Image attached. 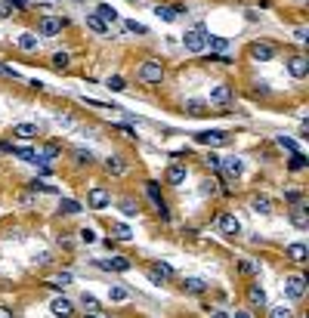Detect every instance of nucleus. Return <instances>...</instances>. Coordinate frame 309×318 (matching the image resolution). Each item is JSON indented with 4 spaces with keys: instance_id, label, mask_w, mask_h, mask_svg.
<instances>
[{
    "instance_id": "36",
    "label": "nucleus",
    "mask_w": 309,
    "mask_h": 318,
    "mask_svg": "<svg viewBox=\"0 0 309 318\" xmlns=\"http://www.w3.org/2000/svg\"><path fill=\"white\" fill-rule=\"evenodd\" d=\"M154 16H158V19H164V22H173V19H176L173 7H154Z\"/></svg>"
},
{
    "instance_id": "32",
    "label": "nucleus",
    "mask_w": 309,
    "mask_h": 318,
    "mask_svg": "<svg viewBox=\"0 0 309 318\" xmlns=\"http://www.w3.org/2000/svg\"><path fill=\"white\" fill-rule=\"evenodd\" d=\"M81 303H84L87 315H96V312H99V300H96L93 294H84V297H81Z\"/></svg>"
},
{
    "instance_id": "54",
    "label": "nucleus",
    "mask_w": 309,
    "mask_h": 318,
    "mask_svg": "<svg viewBox=\"0 0 309 318\" xmlns=\"http://www.w3.org/2000/svg\"><path fill=\"white\" fill-rule=\"evenodd\" d=\"M10 4H13V10H25V7L31 4V0H10Z\"/></svg>"
},
{
    "instance_id": "12",
    "label": "nucleus",
    "mask_w": 309,
    "mask_h": 318,
    "mask_svg": "<svg viewBox=\"0 0 309 318\" xmlns=\"http://www.w3.org/2000/svg\"><path fill=\"white\" fill-rule=\"evenodd\" d=\"M220 170H226V176H232V179H238L244 173V164H241V157H220Z\"/></svg>"
},
{
    "instance_id": "22",
    "label": "nucleus",
    "mask_w": 309,
    "mask_h": 318,
    "mask_svg": "<svg viewBox=\"0 0 309 318\" xmlns=\"http://www.w3.org/2000/svg\"><path fill=\"white\" fill-rule=\"evenodd\" d=\"M19 50H25V53H37V34L22 31V34H19Z\"/></svg>"
},
{
    "instance_id": "21",
    "label": "nucleus",
    "mask_w": 309,
    "mask_h": 318,
    "mask_svg": "<svg viewBox=\"0 0 309 318\" xmlns=\"http://www.w3.org/2000/svg\"><path fill=\"white\" fill-rule=\"evenodd\" d=\"M13 136H19V139H34V136H41V130H37V124H16V127H13Z\"/></svg>"
},
{
    "instance_id": "20",
    "label": "nucleus",
    "mask_w": 309,
    "mask_h": 318,
    "mask_svg": "<svg viewBox=\"0 0 309 318\" xmlns=\"http://www.w3.org/2000/svg\"><path fill=\"white\" fill-rule=\"evenodd\" d=\"M251 210L266 216V213H272V201H269L266 195H254V198H251Z\"/></svg>"
},
{
    "instance_id": "2",
    "label": "nucleus",
    "mask_w": 309,
    "mask_h": 318,
    "mask_svg": "<svg viewBox=\"0 0 309 318\" xmlns=\"http://www.w3.org/2000/svg\"><path fill=\"white\" fill-rule=\"evenodd\" d=\"M182 47H186L189 53H204V50H207V28H204V25H195L192 31H186Z\"/></svg>"
},
{
    "instance_id": "51",
    "label": "nucleus",
    "mask_w": 309,
    "mask_h": 318,
    "mask_svg": "<svg viewBox=\"0 0 309 318\" xmlns=\"http://www.w3.org/2000/svg\"><path fill=\"white\" fill-rule=\"evenodd\" d=\"M34 260H37V263H41V266H47V263H53V253H50V250H44V253H37Z\"/></svg>"
},
{
    "instance_id": "37",
    "label": "nucleus",
    "mask_w": 309,
    "mask_h": 318,
    "mask_svg": "<svg viewBox=\"0 0 309 318\" xmlns=\"http://www.w3.org/2000/svg\"><path fill=\"white\" fill-rule=\"evenodd\" d=\"M309 161H306V154L303 151H294V157H291V170H303Z\"/></svg>"
},
{
    "instance_id": "39",
    "label": "nucleus",
    "mask_w": 309,
    "mask_h": 318,
    "mask_svg": "<svg viewBox=\"0 0 309 318\" xmlns=\"http://www.w3.org/2000/svg\"><path fill=\"white\" fill-rule=\"evenodd\" d=\"M31 192H50V195H59L56 185H47V182H41V179H34V182H31Z\"/></svg>"
},
{
    "instance_id": "29",
    "label": "nucleus",
    "mask_w": 309,
    "mask_h": 318,
    "mask_svg": "<svg viewBox=\"0 0 309 318\" xmlns=\"http://www.w3.org/2000/svg\"><path fill=\"white\" fill-rule=\"evenodd\" d=\"M108 300L124 303V300H130V291H127V288H121V284H114V288H108Z\"/></svg>"
},
{
    "instance_id": "50",
    "label": "nucleus",
    "mask_w": 309,
    "mask_h": 318,
    "mask_svg": "<svg viewBox=\"0 0 309 318\" xmlns=\"http://www.w3.org/2000/svg\"><path fill=\"white\" fill-rule=\"evenodd\" d=\"M204 164H207L210 170H220V157H217V154H207V157H204Z\"/></svg>"
},
{
    "instance_id": "45",
    "label": "nucleus",
    "mask_w": 309,
    "mask_h": 318,
    "mask_svg": "<svg viewBox=\"0 0 309 318\" xmlns=\"http://www.w3.org/2000/svg\"><path fill=\"white\" fill-rule=\"evenodd\" d=\"M108 90L121 93V90H124V77H118V74H114V77H108Z\"/></svg>"
},
{
    "instance_id": "33",
    "label": "nucleus",
    "mask_w": 309,
    "mask_h": 318,
    "mask_svg": "<svg viewBox=\"0 0 309 318\" xmlns=\"http://www.w3.org/2000/svg\"><path fill=\"white\" fill-rule=\"evenodd\" d=\"M111 232H114V238H121V241H130V238H133V232H130L124 222H114V226H111Z\"/></svg>"
},
{
    "instance_id": "4",
    "label": "nucleus",
    "mask_w": 309,
    "mask_h": 318,
    "mask_svg": "<svg viewBox=\"0 0 309 318\" xmlns=\"http://www.w3.org/2000/svg\"><path fill=\"white\" fill-rule=\"evenodd\" d=\"M87 204H90V210H105V207L111 204L108 188H105V185H93V188L87 192Z\"/></svg>"
},
{
    "instance_id": "3",
    "label": "nucleus",
    "mask_w": 309,
    "mask_h": 318,
    "mask_svg": "<svg viewBox=\"0 0 309 318\" xmlns=\"http://www.w3.org/2000/svg\"><path fill=\"white\" fill-rule=\"evenodd\" d=\"M195 142H198V145H210V148H223V145H229L232 139H229V133H223V130H201V133L195 136Z\"/></svg>"
},
{
    "instance_id": "5",
    "label": "nucleus",
    "mask_w": 309,
    "mask_h": 318,
    "mask_svg": "<svg viewBox=\"0 0 309 318\" xmlns=\"http://www.w3.org/2000/svg\"><path fill=\"white\" fill-rule=\"evenodd\" d=\"M275 53H279V50H275L272 44H260V41H257V44H251V50H248V56H251L254 62H272V59H275Z\"/></svg>"
},
{
    "instance_id": "1",
    "label": "nucleus",
    "mask_w": 309,
    "mask_h": 318,
    "mask_svg": "<svg viewBox=\"0 0 309 318\" xmlns=\"http://www.w3.org/2000/svg\"><path fill=\"white\" fill-rule=\"evenodd\" d=\"M139 84H145V87H154V84H161L164 81V65L158 62V59H145L142 65H139Z\"/></svg>"
},
{
    "instance_id": "25",
    "label": "nucleus",
    "mask_w": 309,
    "mask_h": 318,
    "mask_svg": "<svg viewBox=\"0 0 309 318\" xmlns=\"http://www.w3.org/2000/svg\"><path fill=\"white\" fill-rule=\"evenodd\" d=\"M105 170H108V173H114V176H121V173L127 170L124 157H118V154H114V157H108V161H105Z\"/></svg>"
},
{
    "instance_id": "34",
    "label": "nucleus",
    "mask_w": 309,
    "mask_h": 318,
    "mask_svg": "<svg viewBox=\"0 0 309 318\" xmlns=\"http://www.w3.org/2000/svg\"><path fill=\"white\" fill-rule=\"evenodd\" d=\"M10 151H13L16 157H22V161H25V164H34V151H31V148H19V145H13Z\"/></svg>"
},
{
    "instance_id": "52",
    "label": "nucleus",
    "mask_w": 309,
    "mask_h": 318,
    "mask_svg": "<svg viewBox=\"0 0 309 318\" xmlns=\"http://www.w3.org/2000/svg\"><path fill=\"white\" fill-rule=\"evenodd\" d=\"M114 130H121V133H124V136H127V139H136V133H133V130H130V127H124V124H114Z\"/></svg>"
},
{
    "instance_id": "26",
    "label": "nucleus",
    "mask_w": 309,
    "mask_h": 318,
    "mask_svg": "<svg viewBox=\"0 0 309 318\" xmlns=\"http://www.w3.org/2000/svg\"><path fill=\"white\" fill-rule=\"evenodd\" d=\"M207 47H210L213 53H220V56H223V53L229 50V41H226V37H217V34H207Z\"/></svg>"
},
{
    "instance_id": "19",
    "label": "nucleus",
    "mask_w": 309,
    "mask_h": 318,
    "mask_svg": "<svg viewBox=\"0 0 309 318\" xmlns=\"http://www.w3.org/2000/svg\"><path fill=\"white\" fill-rule=\"evenodd\" d=\"M53 157H59V145H53V142H50V145H44L41 151H34V164H41V167H44V164H50V161H53Z\"/></svg>"
},
{
    "instance_id": "15",
    "label": "nucleus",
    "mask_w": 309,
    "mask_h": 318,
    "mask_svg": "<svg viewBox=\"0 0 309 318\" xmlns=\"http://www.w3.org/2000/svg\"><path fill=\"white\" fill-rule=\"evenodd\" d=\"M210 102H213V105H229V102H232V87H229V84H217V87L210 90Z\"/></svg>"
},
{
    "instance_id": "43",
    "label": "nucleus",
    "mask_w": 309,
    "mask_h": 318,
    "mask_svg": "<svg viewBox=\"0 0 309 318\" xmlns=\"http://www.w3.org/2000/svg\"><path fill=\"white\" fill-rule=\"evenodd\" d=\"M124 28H127V31H133V34H148V28H145L142 22H124Z\"/></svg>"
},
{
    "instance_id": "38",
    "label": "nucleus",
    "mask_w": 309,
    "mask_h": 318,
    "mask_svg": "<svg viewBox=\"0 0 309 318\" xmlns=\"http://www.w3.org/2000/svg\"><path fill=\"white\" fill-rule=\"evenodd\" d=\"M220 192V182L217 179H204L201 182V195H217Z\"/></svg>"
},
{
    "instance_id": "56",
    "label": "nucleus",
    "mask_w": 309,
    "mask_h": 318,
    "mask_svg": "<svg viewBox=\"0 0 309 318\" xmlns=\"http://www.w3.org/2000/svg\"><path fill=\"white\" fill-rule=\"evenodd\" d=\"M0 318H13V312H10L7 306H0Z\"/></svg>"
},
{
    "instance_id": "18",
    "label": "nucleus",
    "mask_w": 309,
    "mask_h": 318,
    "mask_svg": "<svg viewBox=\"0 0 309 318\" xmlns=\"http://www.w3.org/2000/svg\"><path fill=\"white\" fill-rule=\"evenodd\" d=\"M288 260H291V263H297V266H303V263L309 260V247H306V244H300V241H297V244H288Z\"/></svg>"
},
{
    "instance_id": "11",
    "label": "nucleus",
    "mask_w": 309,
    "mask_h": 318,
    "mask_svg": "<svg viewBox=\"0 0 309 318\" xmlns=\"http://www.w3.org/2000/svg\"><path fill=\"white\" fill-rule=\"evenodd\" d=\"M291 226L300 229V232L309 229V207H306V204H294V207H291Z\"/></svg>"
},
{
    "instance_id": "58",
    "label": "nucleus",
    "mask_w": 309,
    "mask_h": 318,
    "mask_svg": "<svg viewBox=\"0 0 309 318\" xmlns=\"http://www.w3.org/2000/svg\"><path fill=\"white\" fill-rule=\"evenodd\" d=\"M235 318H254L251 312H235Z\"/></svg>"
},
{
    "instance_id": "9",
    "label": "nucleus",
    "mask_w": 309,
    "mask_h": 318,
    "mask_svg": "<svg viewBox=\"0 0 309 318\" xmlns=\"http://www.w3.org/2000/svg\"><path fill=\"white\" fill-rule=\"evenodd\" d=\"M217 226H220V232L223 235H229V238H235V235H241V222L232 216V213H220L217 216Z\"/></svg>"
},
{
    "instance_id": "35",
    "label": "nucleus",
    "mask_w": 309,
    "mask_h": 318,
    "mask_svg": "<svg viewBox=\"0 0 309 318\" xmlns=\"http://www.w3.org/2000/svg\"><path fill=\"white\" fill-rule=\"evenodd\" d=\"M53 288H68L71 284V272H59V275H53V281H50Z\"/></svg>"
},
{
    "instance_id": "13",
    "label": "nucleus",
    "mask_w": 309,
    "mask_h": 318,
    "mask_svg": "<svg viewBox=\"0 0 309 318\" xmlns=\"http://www.w3.org/2000/svg\"><path fill=\"white\" fill-rule=\"evenodd\" d=\"M99 269H108V272H130L133 263L127 257H111V260H99Z\"/></svg>"
},
{
    "instance_id": "59",
    "label": "nucleus",
    "mask_w": 309,
    "mask_h": 318,
    "mask_svg": "<svg viewBox=\"0 0 309 318\" xmlns=\"http://www.w3.org/2000/svg\"><path fill=\"white\" fill-rule=\"evenodd\" d=\"M130 4H139V0H130Z\"/></svg>"
},
{
    "instance_id": "44",
    "label": "nucleus",
    "mask_w": 309,
    "mask_h": 318,
    "mask_svg": "<svg viewBox=\"0 0 309 318\" xmlns=\"http://www.w3.org/2000/svg\"><path fill=\"white\" fill-rule=\"evenodd\" d=\"M279 145H282L285 151H291V154H294V151H300V148H297V142H294V139H288V136H279Z\"/></svg>"
},
{
    "instance_id": "46",
    "label": "nucleus",
    "mask_w": 309,
    "mask_h": 318,
    "mask_svg": "<svg viewBox=\"0 0 309 318\" xmlns=\"http://www.w3.org/2000/svg\"><path fill=\"white\" fill-rule=\"evenodd\" d=\"M16 10H13V4H10V0H0V19H10Z\"/></svg>"
},
{
    "instance_id": "27",
    "label": "nucleus",
    "mask_w": 309,
    "mask_h": 318,
    "mask_svg": "<svg viewBox=\"0 0 309 318\" xmlns=\"http://www.w3.org/2000/svg\"><path fill=\"white\" fill-rule=\"evenodd\" d=\"M87 28H90L93 34H108V25H105L96 13H90V16H87Z\"/></svg>"
},
{
    "instance_id": "47",
    "label": "nucleus",
    "mask_w": 309,
    "mask_h": 318,
    "mask_svg": "<svg viewBox=\"0 0 309 318\" xmlns=\"http://www.w3.org/2000/svg\"><path fill=\"white\" fill-rule=\"evenodd\" d=\"M74 161H77V164H90V161H93V154H90V151H81V148H77V151H74Z\"/></svg>"
},
{
    "instance_id": "17",
    "label": "nucleus",
    "mask_w": 309,
    "mask_h": 318,
    "mask_svg": "<svg viewBox=\"0 0 309 318\" xmlns=\"http://www.w3.org/2000/svg\"><path fill=\"white\" fill-rule=\"evenodd\" d=\"M186 176H189V167H186V164H170V167H167V182H170V185H182Z\"/></svg>"
},
{
    "instance_id": "49",
    "label": "nucleus",
    "mask_w": 309,
    "mask_h": 318,
    "mask_svg": "<svg viewBox=\"0 0 309 318\" xmlns=\"http://www.w3.org/2000/svg\"><path fill=\"white\" fill-rule=\"evenodd\" d=\"M257 269H260V266H257L254 260H241V272H244V275H254Z\"/></svg>"
},
{
    "instance_id": "41",
    "label": "nucleus",
    "mask_w": 309,
    "mask_h": 318,
    "mask_svg": "<svg viewBox=\"0 0 309 318\" xmlns=\"http://www.w3.org/2000/svg\"><path fill=\"white\" fill-rule=\"evenodd\" d=\"M121 210H124V216H136L139 213V207L130 201V198H124V201H121Z\"/></svg>"
},
{
    "instance_id": "28",
    "label": "nucleus",
    "mask_w": 309,
    "mask_h": 318,
    "mask_svg": "<svg viewBox=\"0 0 309 318\" xmlns=\"http://www.w3.org/2000/svg\"><path fill=\"white\" fill-rule=\"evenodd\" d=\"M96 16L108 25V22H114V19H118V13H114V7H108V4H99L96 7Z\"/></svg>"
},
{
    "instance_id": "60",
    "label": "nucleus",
    "mask_w": 309,
    "mask_h": 318,
    "mask_svg": "<svg viewBox=\"0 0 309 318\" xmlns=\"http://www.w3.org/2000/svg\"><path fill=\"white\" fill-rule=\"evenodd\" d=\"M87 318H93V315H87Z\"/></svg>"
},
{
    "instance_id": "48",
    "label": "nucleus",
    "mask_w": 309,
    "mask_h": 318,
    "mask_svg": "<svg viewBox=\"0 0 309 318\" xmlns=\"http://www.w3.org/2000/svg\"><path fill=\"white\" fill-rule=\"evenodd\" d=\"M53 65L56 68H68V53H56L53 56Z\"/></svg>"
},
{
    "instance_id": "53",
    "label": "nucleus",
    "mask_w": 309,
    "mask_h": 318,
    "mask_svg": "<svg viewBox=\"0 0 309 318\" xmlns=\"http://www.w3.org/2000/svg\"><path fill=\"white\" fill-rule=\"evenodd\" d=\"M285 198H288V201H291V204H300V198H303V195H300V192H288Z\"/></svg>"
},
{
    "instance_id": "40",
    "label": "nucleus",
    "mask_w": 309,
    "mask_h": 318,
    "mask_svg": "<svg viewBox=\"0 0 309 318\" xmlns=\"http://www.w3.org/2000/svg\"><path fill=\"white\" fill-rule=\"evenodd\" d=\"M269 318H291V309L288 306H272L269 309Z\"/></svg>"
},
{
    "instance_id": "42",
    "label": "nucleus",
    "mask_w": 309,
    "mask_h": 318,
    "mask_svg": "<svg viewBox=\"0 0 309 318\" xmlns=\"http://www.w3.org/2000/svg\"><path fill=\"white\" fill-rule=\"evenodd\" d=\"M77 235H81V241H84V244H93V241H96V232H93V229H87V226H84L81 232H77Z\"/></svg>"
},
{
    "instance_id": "55",
    "label": "nucleus",
    "mask_w": 309,
    "mask_h": 318,
    "mask_svg": "<svg viewBox=\"0 0 309 318\" xmlns=\"http://www.w3.org/2000/svg\"><path fill=\"white\" fill-rule=\"evenodd\" d=\"M294 37H297V41H309V37H306V28H297V31H294Z\"/></svg>"
},
{
    "instance_id": "6",
    "label": "nucleus",
    "mask_w": 309,
    "mask_h": 318,
    "mask_svg": "<svg viewBox=\"0 0 309 318\" xmlns=\"http://www.w3.org/2000/svg\"><path fill=\"white\" fill-rule=\"evenodd\" d=\"M176 272H173V266H167V263H154L151 269H148V281L151 284H164V281H170Z\"/></svg>"
},
{
    "instance_id": "7",
    "label": "nucleus",
    "mask_w": 309,
    "mask_h": 318,
    "mask_svg": "<svg viewBox=\"0 0 309 318\" xmlns=\"http://www.w3.org/2000/svg\"><path fill=\"white\" fill-rule=\"evenodd\" d=\"M62 28H65V19H59V16H44L41 25H37V31L44 37H56V34H62Z\"/></svg>"
},
{
    "instance_id": "30",
    "label": "nucleus",
    "mask_w": 309,
    "mask_h": 318,
    "mask_svg": "<svg viewBox=\"0 0 309 318\" xmlns=\"http://www.w3.org/2000/svg\"><path fill=\"white\" fill-rule=\"evenodd\" d=\"M204 108H207L204 99H186V111H189V114H195V117H198V114H204Z\"/></svg>"
},
{
    "instance_id": "31",
    "label": "nucleus",
    "mask_w": 309,
    "mask_h": 318,
    "mask_svg": "<svg viewBox=\"0 0 309 318\" xmlns=\"http://www.w3.org/2000/svg\"><path fill=\"white\" fill-rule=\"evenodd\" d=\"M59 210L68 213V216H74V213H81V204L71 201V198H62V201H59Z\"/></svg>"
},
{
    "instance_id": "23",
    "label": "nucleus",
    "mask_w": 309,
    "mask_h": 318,
    "mask_svg": "<svg viewBox=\"0 0 309 318\" xmlns=\"http://www.w3.org/2000/svg\"><path fill=\"white\" fill-rule=\"evenodd\" d=\"M248 300H251V306L263 309V306H266V291H263L260 284H251V288H248Z\"/></svg>"
},
{
    "instance_id": "57",
    "label": "nucleus",
    "mask_w": 309,
    "mask_h": 318,
    "mask_svg": "<svg viewBox=\"0 0 309 318\" xmlns=\"http://www.w3.org/2000/svg\"><path fill=\"white\" fill-rule=\"evenodd\" d=\"M210 318H229V315H226V312H223V309H217V312H213V315H210Z\"/></svg>"
},
{
    "instance_id": "14",
    "label": "nucleus",
    "mask_w": 309,
    "mask_h": 318,
    "mask_svg": "<svg viewBox=\"0 0 309 318\" xmlns=\"http://www.w3.org/2000/svg\"><path fill=\"white\" fill-rule=\"evenodd\" d=\"M288 71H291V77L303 81V77L309 74V59H306V56H294V59L288 62Z\"/></svg>"
},
{
    "instance_id": "8",
    "label": "nucleus",
    "mask_w": 309,
    "mask_h": 318,
    "mask_svg": "<svg viewBox=\"0 0 309 318\" xmlns=\"http://www.w3.org/2000/svg\"><path fill=\"white\" fill-rule=\"evenodd\" d=\"M285 294H288L291 300H303V297H306V278H303V275H291L288 281H285Z\"/></svg>"
},
{
    "instance_id": "24",
    "label": "nucleus",
    "mask_w": 309,
    "mask_h": 318,
    "mask_svg": "<svg viewBox=\"0 0 309 318\" xmlns=\"http://www.w3.org/2000/svg\"><path fill=\"white\" fill-rule=\"evenodd\" d=\"M186 291L195 294V297H201L207 291V281H204V278H186Z\"/></svg>"
},
{
    "instance_id": "10",
    "label": "nucleus",
    "mask_w": 309,
    "mask_h": 318,
    "mask_svg": "<svg viewBox=\"0 0 309 318\" xmlns=\"http://www.w3.org/2000/svg\"><path fill=\"white\" fill-rule=\"evenodd\" d=\"M145 195L151 198V204L158 207V213H161V219H167L170 213H167V204H164V198H161V192H158V182H145Z\"/></svg>"
},
{
    "instance_id": "16",
    "label": "nucleus",
    "mask_w": 309,
    "mask_h": 318,
    "mask_svg": "<svg viewBox=\"0 0 309 318\" xmlns=\"http://www.w3.org/2000/svg\"><path fill=\"white\" fill-rule=\"evenodd\" d=\"M50 309H53L56 318H71V315H74V306H71V300H65V297H56V300L50 303Z\"/></svg>"
}]
</instances>
